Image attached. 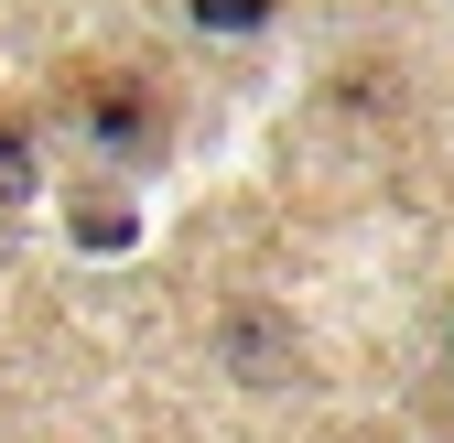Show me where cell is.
I'll return each mask as SVG.
<instances>
[{
  "mask_svg": "<svg viewBox=\"0 0 454 443\" xmlns=\"http://www.w3.org/2000/svg\"><path fill=\"white\" fill-rule=\"evenodd\" d=\"M76 120H87V141H98V152L141 162V152L162 141V97H152L141 76H120V66H87V76H76Z\"/></svg>",
  "mask_w": 454,
  "mask_h": 443,
  "instance_id": "cell-1",
  "label": "cell"
},
{
  "mask_svg": "<svg viewBox=\"0 0 454 443\" xmlns=\"http://www.w3.org/2000/svg\"><path fill=\"white\" fill-rule=\"evenodd\" d=\"M184 12H195L206 33H260V22H270V0H184Z\"/></svg>",
  "mask_w": 454,
  "mask_h": 443,
  "instance_id": "cell-2",
  "label": "cell"
},
{
  "mask_svg": "<svg viewBox=\"0 0 454 443\" xmlns=\"http://www.w3.org/2000/svg\"><path fill=\"white\" fill-rule=\"evenodd\" d=\"M76 228H87V249H120V238H130V206H108V195H87V206H76Z\"/></svg>",
  "mask_w": 454,
  "mask_h": 443,
  "instance_id": "cell-3",
  "label": "cell"
}]
</instances>
